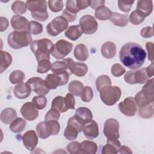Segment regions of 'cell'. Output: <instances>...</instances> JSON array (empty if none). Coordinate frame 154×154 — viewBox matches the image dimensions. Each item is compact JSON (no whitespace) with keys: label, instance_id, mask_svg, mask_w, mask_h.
<instances>
[{"label":"cell","instance_id":"37","mask_svg":"<svg viewBox=\"0 0 154 154\" xmlns=\"http://www.w3.org/2000/svg\"><path fill=\"white\" fill-rule=\"evenodd\" d=\"M138 113L141 117L144 119H149L152 117L153 115V103L149 104L144 106L139 107Z\"/></svg>","mask_w":154,"mask_h":154},{"label":"cell","instance_id":"19","mask_svg":"<svg viewBox=\"0 0 154 154\" xmlns=\"http://www.w3.org/2000/svg\"><path fill=\"white\" fill-rule=\"evenodd\" d=\"M153 10V2L149 0H140L137 1L136 11L144 17L150 14Z\"/></svg>","mask_w":154,"mask_h":154},{"label":"cell","instance_id":"14","mask_svg":"<svg viewBox=\"0 0 154 154\" xmlns=\"http://www.w3.org/2000/svg\"><path fill=\"white\" fill-rule=\"evenodd\" d=\"M118 106L120 112L126 116H134L137 110L134 98L132 97H126L120 102Z\"/></svg>","mask_w":154,"mask_h":154},{"label":"cell","instance_id":"53","mask_svg":"<svg viewBox=\"0 0 154 154\" xmlns=\"http://www.w3.org/2000/svg\"><path fill=\"white\" fill-rule=\"evenodd\" d=\"M134 1H118V6L119 8L121 10V11L128 13L130 11Z\"/></svg>","mask_w":154,"mask_h":154},{"label":"cell","instance_id":"32","mask_svg":"<svg viewBox=\"0 0 154 154\" xmlns=\"http://www.w3.org/2000/svg\"><path fill=\"white\" fill-rule=\"evenodd\" d=\"M51 108L62 113L65 112L68 110L65 104L64 97L61 96H57L52 100L51 103Z\"/></svg>","mask_w":154,"mask_h":154},{"label":"cell","instance_id":"42","mask_svg":"<svg viewBox=\"0 0 154 154\" xmlns=\"http://www.w3.org/2000/svg\"><path fill=\"white\" fill-rule=\"evenodd\" d=\"M51 63L49 60H43L38 61L37 72L39 73H45L51 68Z\"/></svg>","mask_w":154,"mask_h":154},{"label":"cell","instance_id":"41","mask_svg":"<svg viewBox=\"0 0 154 154\" xmlns=\"http://www.w3.org/2000/svg\"><path fill=\"white\" fill-rule=\"evenodd\" d=\"M32 102L38 109H43L46 106L47 99L44 95L36 96L32 98Z\"/></svg>","mask_w":154,"mask_h":154},{"label":"cell","instance_id":"18","mask_svg":"<svg viewBox=\"0 0 154 154\" xmlns=\"http://www.w3.org/2000/svg\"><path fill=\"white\" fill-rule=\"evenodd\" d=\"M11 25L12 28L17 31H28V20L22 16L14 15L12 17L10 20Z\"/></svg>","mask_w":154,"mask_h":154},{"label":"cell","instance_id":"15","mask_svg":"<svg viewBox=\"0 0 154 154\" xmlns=\"http://www.w3.org/2000/svg\"><path fill=\"white\" fill-rule=\"evenodd\" d=\"M20 112L24 119L28 121H32L36 119L38 116V109L32 102L24 103L20 108Z\"/></svg>","mask_w":154,"mask_h":154},{"label":"cell","instance_id":"64","mask_svg":"<svg viewBox=\"0 0 154 154\" xmlns=\"http://www.w3.org/2000/svg\"><path fill=\"white\" fill-rule=\"evenodd\" d=\"M119 152L120 153H132V150L129 147L125 146H120Z\"/></svg>","mask_w":154,"mask_h":154},{"label":"cell","instance_id":"47","mask_svg":"<svg viewBox=\"0 0 154 154\" xmlns=\"http://www.w3.org/2000/svg\"><path fill=\"white\" fill-rule=\"evenodd\" d=\"M88 72V66L83 63H76L74 75L77 76H84Z\"/></svg>","mask_w":154,"mask_h":154},{"label":"cell","instance_id":"26","mask_svg":"<svg viewBox=\"0 0 154 154\" xmlns=\"http://www.w3.org/2000/svg\"><path fill=\"white\" fill-rule=\"evenodd\" d=\"M109 20L114 25L120 27H124L128 23V16L125 14H122L117 12H112Z\"/></svg>","mask_w":154,"mask_h":154},{"label":"cell","instance_id":"7","mask_svg":"<svg viewBox=\"0 0 154 154\" xmlns=\"http://www.w3.org/2000/svg\"><path fill=\"white\" fill-rule=\"evenodd\" d=\"M70 74L67 71H61L48 74L45 81L50 89H56L57 87L67 83Z\"/></svg>","mask_w":154,"mask_h":154},{"label":"cell","instance_id":"60","mask_svg":"<svg viewBox=\"0 0 154 154\" xmlns=\"http://www.w3.org/2000/svg\"><path fill=\"white\" fill-rule=\"evenodd\" d=\"M105 1L103 0H96V1H89V6L93 9H97L101 6H103Z\"/></svg>","mask_w":154,"mask_h":154},{"label":"cell","instance_id":"34","mask_svg":"<svg viewBox=\"0 0 154 154\" xmlns=\"http://www.w3.org/2000/svg\"><path fill=\"white\" fill-rule=\"evenodd\" d=\"M84 88L83 84L79 81H72L68 85V89L69 92L73 95L78 96H80L82 89Z\"/></svg>","mask_w":154,"mask_h":154},{"label":"cell","instance_id":"13","mask_svg":"<svg viewBox=\"0 0 154 154\" xmlns=\"http://www.w3.org/2000/svg\"><path fill=\"white\" fill-rule=\"evenodd\" d=\"M79 26L84 33L86 34H92L97 31L98 24L93 16L87 14L81 17L79 20Z\"/></svg>","mask_w":154,"mask_h":154},{"label":"cell","instance_id":"59","mask_svg":"<svg viewBox=\"0 0 154 154\" xmlns=\"http://www.w3.org/2000/svg\"><path fill=\"white\" fill-rule=\"evenodd\" d=\"M146 48L148 53V59L153 63V43L151 42H147L146 44Z\"/></svg>","mask_w":154,"mask_h":154},{"label":"cell","instance_id":"25","mask_svg":"<svg viewBox=\"0 0 154 154\" xmlns=\"http://www.w3.org/2000/svg\"><path fill=\"white\" fill-rule=\"evenodd\" d=\"M83 32L79 25H72L69 26L65 31V36L71 40H78L82 34Z\"/></svg>","mask_w":154,"mask_h":154},{"label":"cell","instance_id":"43","mask_svg":"<svg viewBox=\"0 0 154 154\" xmlns=\"http://www.w3.org/2000/svg\"><path fill=\"white\" fill-rule=\"evenodd\" d=\"M51 69L54 73L61 71H67L68 72L67 63L64 60L63 61H57L53 63L51 65Z\"/></svg>","mask_w":154,"mask_h":154},{"label":"cell","instance_id":"16","mask_svg":"<svg viewBox=\"0 0 154 154\" xmlns=\"http://www.w3.org/2000/svg\"><path fill=\"white\" fill-rule=\"evenodd\" d=\"M82 131L84 136L89 140H93L99 135L97 123L92 119L85 123Z\"/></svg>","mask_w":154,"mask_h":154},{"label":"cell","instance_id":"36","mask_svg":"<svg viewBox=\"0 0 154 154\" xmlns=\"http://www.w3.org/2000/svg\"><path fill=\"white\" fill-rule=\"evenodd\" d=\"M27 5L26 4L21 1H14L11 5V10L15 14H22L26 11Z\"/></svg>","mask_w":154,"mask_h":154},{"label":"cell","instance_id":"28","mask_svg":"<svg viewBox=\"0 0 154 154\" xmlns=\"http://www.w3.org/2000/svg\"><path fill=\"white\" fill-rule=\"evenodd\" d=\"M75 116L84 124L93 119V114L90 109L85 107H79L75 111Z\"/></svg>","mask_w":154,"mask_h":154},{"label":"cell","instance_id":"40","mask_svg":"<svg viewBox=\"0 0 154 154\" xmlns=\"http://www.w3.org/2000/svg\"><path fill=\"white\" fill-rule=\"evenodd\" d=\"M78 131L73 126L67 125L64 131V135L68 140H75L78 135Z\"/></svg>","mask_w":154,"mask_h":154},{"label":"cell","instance_id":"50","mask_svg":"<svg viewBox=\"0 0 154 154\" xmlns=\"http://www.w3.org/2000/svg\"><path fill=\"white\" fill-rule=\"evenodd\" d=\"M111 73L116 77H119L125 73V69L120 64L116 63L111 67Z\"/></svg>","mask_w":154,"mask_h":154},{"label":"cell","instance_id":"4","mask_svg":"<svg viewBox=\"0 0 154 154\" xmlns=\"http://www.w3.org/2000/svg\"><path fill=\"white\" fill-rule=\"evenodd\" d=\"M7 42L11 48L19 49L31 44L32 37L28 31H14L8 35Z\"/></svg>","mask_w":154,"mask_h":154},{"label":"cell","instance_id":"20","mask_svg":"<svg viewBox=\"0 0 154 154\" xmlns=\"http://www.w3.org/2000/svg\"><path fill=\"white\" fill-rule=\"evenodd\" d=\"M31 92V88L26 82L19 83L16 85L13 89V93L14 96L20 99L27 98L30 95Z\"/></svg>","mask_w":154,"mask_h":154},{"label":"cell","instance_id":"33","mask_svg":"<svg viewBox=\"0 0 154 154\" xmlns=\"http://www.w3.org/2000/svg\"><path fill=\"white\" fill-rule=\"evenodd\" d=\"M112 14V11L105 6H101L97 8L94 12L95 17L100 20L109 19Z\"/></svg>","mask_w":154,"mask_h":154},{"label":"cell","instance_id":"61","mask_svg":"<svg viewBox=\"0 0 154 154\" xmlns=\"http://www.w3.org/2000/svg\"><path fill=\"white\" fill-rule=\"evenodd\" d=\"M8 26V21L6 17H0V31L1 32L5 31Z\"/></svg>","mask_w":154,"mask_h":154},{"label":"cell","instance_id":"29","mask_svg":"<svg viewBox=\"0 0 154 154\" xmlns=\"http://www.w3.org/2000/svg\"><path fill=\"white\" fill-rule=\"evenodd\" d=\"M81 153L94 154L97 152V146L95 142L89 140L83 141L81 143Z\"/></svg>","mask_w":154,"mask_h":154},{"label":"cell","instance_id":"22","mask_svg":"<svg viewBox=\"0 0 154 154\" xmlns=\"http://www.w3.org/2000/svg\"><path fill=\"white\" fill-rule=\"evenodd\" d=\"M101 54L106 58H113L116 54V46L112 42L104 43L101 47Z\"/></svg>","mask_w":154,"mask_h":154},{"label":"cell","instance_id":"46","mask_svg":"<svg viewBox=\"0 0 154 154\" xmlns=\"http://www.w3.org/2000/svg\"><path fill=\"white\" fill-rule=\"evenodd\" d=\"M144 19L145 17H144L136 10L132 11L129 17L130 22L133 25H139L141 23L144 21Z\"/></svg>","mask_w":154,"mask_h":154},{"label":"cell","instance_id":"54","mask_svg":"<svg viewBox=\"0 0 154 154\" xmlns=\"http://www.w3.org/2000/svg\"><path fill=\"white\" fill-rule=\"evenodd\" d=\"M66 9L72 13L76 14L78 13L80 10H79L77 4H76V1L72 0V1H67L66 2Z\"/></svg>","mask_w":154,"mask_h":154},{"label":"cell","instance_id":"9","mask_svg":"<svg viewBox=\"0 0 154 154\" xmlns=\"http://www.w3.org/2000/svg\"><path fill=\"white\" fill-rule=\"evenodd\" d=\"M124 79L129 84H143L149 79V77L146 73V69L142 68L138 70L128 71L125 75Z\"/></svg>","mask_w":154,"mask_h":154},{"label":"cell","instance_id":"17","mask_svg":"<svg viewBox=\"0 0 154 154\" xmlns=\"http://www.w3.org/2000/svg\"><path fill=\"white\" fill-rule=\"evenodd\" d=\"M22 141L25 147L30 151H32L38 143L37 136L33 130L26 131L22 136Z\"/></svg>","mask_w":154,"mask_h":154},{"label":"cell","instance_id":"44","mask_svg":"<svg viewBox=\"0 0 154 154\" xmlns=\"http://www.w3.org/2000/svg\"><path fill=\"white\" fill-rule=\"evenodd\" d=\"M81 99L84 102H89L93 97V92L91 88L89 86L84 87L81 94Z\"/></svg>","mask_w":154,"mask_h":154},{"label":"cell","instance_id":"10","mask_svg":"<svg viewBox=\"0 0 154 154\" xmlns=\"http://www.w3.org/2000/svg\"><path fill=\"white\" fill-rule=\"evenodd\" d=\"M68 22L62 16L54 18L46 26L47 32L51 36H57L68 27Z\"/></svg>","mask_w":154,"mask_h":154},{"label":"cell","instance_id":"5","mask_svg":"<svg viewBox=\"0 0 154 154\" xmlns=\"http://www.w3.org/2000/svg\"><path fill=\"white\" fill-rule=\"evenodd\" d=\"M35 129L39 138L46 139L51 135H57L60 130V125L58 120L45 121L38 123Z\"/></svg>","mask_w":154,"mask_h":154},{"label":"cell","instance_id":"58","mask_svg":"<svg viewBox=\"0 0 154 154\" xmlns=\"http://www.w3.org/2000/svg\"><path fill=\"white\" fill-rule=\"evenodd\" d=\"M64 60L66 62L67 66L68 72L69 74H73L76 68V62H75L73 60L70 58H67L64 59Z\"/></svg>","mask_w":154,"mask_h":154},{"label":"cell","instance_id":"38","mask_svg":"<svg viewBox=\"0 0 154 154\" xmlns=\"http://www.w3.org/2000/svg\"><path fill=\"white\" fill-rule=\"evenodd\" d=\"M96 85L98 91L105 86L111 85V81L110 78L106 75H102L97 77L96 81Z\"/></svg>","mask_w":154,"mask_h":154},{"label":"cell","instance_id":"24","mask_svg":"<svg viewBox=\"0 0 154 154\" xmlns=\"http://www.w3.org/2000/svg\"><path fill=\"white\" fill-rule=\"evenodd\" d=\"M26 4L31 12L47 10L46 1H27Z\"/></svg>","mask_w":154,"mask_h":154},{"label":"cell","instance_id":"21","mask_svg":"<svg viewBox=\"0 0 154 154\" xmlns=\"http://www.w3.org/2000/svg\"><path fill=\"white\" fill-rule=\"evenodd\" d=\"M121 146L120 142L117 140H107V144L103 146L102 150V154L112 153L116 154L119 152Z\"/></svg>","mask_w":154,"mask_h":154},{"label":"cell","instance_id":"35","mask_svg":"<svg viewBox=\"0 0 154 154\" xmlns=\"http://www.w3.org/2000/svg\"><path fill=\"white\" fill-rule=\"evenodd\" d=\"M25 73L19 70H16L13 71L9 76V80L13 84H19L22 82L25 79Z\"/></svg>","mask_w":154,"mask_h":154},{"label":"cell","instance_id":"31","mask_svg":"<svg viewBox=\"0 0 154 154\" xmlns=\"http://www.w3.org/2000/svg\"><path fill=\"white\" fill-rule=\"evenodd\" d=\"M26 121L20 117L15 119L10 125V129L14 133H20L25 128Z\"/></svg>","mask_w":154,"mask_h":154},{"label":"cell","instance_id":"30","mask_svg":"<svg viewBox=\"0 0 154 154\" xmlns=\"http://www.w3.org/2000/svg\"><path fill=\"white\" fill-rule=\"evenodd\" d=\"M1 64H0V73H2L12 63V56L6 51H1Z\"/></svg>","mask_w":154,"mask_h":154},{"label":"cell","instance_id":"55","mask_svg":"<svg viewBox=\"0 0 154 154\" xmlns=\"http://www.w3.org/2000/svg\"><path fill=\"white\" fill-rule=\"evenodd\" d=\"M65 104L67 108L74 109L75 106V99L71 93H67L64 97Z\"/></svg>","mask_w":154,"mask_h":154},{"label":"cell","instance_id":"56","mask_svg":"<svg viewBox=\"0 0 154 154\" xmlns=\"http://www.w3.org/2000/svg\"><path fill=\"white\" fill-rule=\"evenodd\" d=\"M141 35L144 38H149L153 35V29L151 26H146L143 28L140 31Z\"/></svg>","mask_w":154,"mask_h":154},{"label":"cell","instance_id":"12","mask_svg":"<svg viewBox=\"0 0 154 154\" xmlns=\"http://www.w3.org/2000/svg\"><path fill=\"white\" fill-rule=\"evenodd\" d=\"M26 84L30 87L31 91L39 95L47 94L50 90L45 81L39 77H33L29 79L26 81Z\"/></svg>","mask_w":154,"mask_h":154},{"label":"cell","instance_id":"3","mask_svg":"<svg viewBox=\"0 0 154 154\" xmlns=\"http://www.w3.org/2000/svg\"><path fill=\"white\" fill-rule=\"evenodd\" d=\"M134 100L139 107L153 103L154 100L153 78L149 79L146 82L141 90L135 95Z\"/></svg>","mask_w":154,"mask_h":154},{"label":"cell","instance_id":"27","mask_svg":"<svg viewBox=\"0 0 154 154\" xmlns=\"http://www.w3.org/2000/svg\"><path fill=\"white\" fill-rule=\"evenodd\" d=\"M74 56L79 61H86L88 58V52L87 46L82 43L76 45L74 49Z\"/></svg>","mask_w":154,"mask_h":154},{"label":"cell","instance_id":"48","mask_svg":"<svg viewBox=\"0 0 154 154\" xmlns=\"http://www.w3.org/2000/svg\"><path fill=\"white\" fill-rule=\"evenodd\" d=\"M67 149L69 153L71 154L81 153V143L78 141H72L67 145Z\"/></svg>","mask_w":154,"mask_h":154},{"label":"cell","instance_id":"2","mask_svg":"<svg viewBox=\"0 0 154 154\" xmlns=\"http://www.w3.org/2000/svg\"><path fill=\"white\" fill-rule=\"evenodd\" d=\"M52 46V42L48 38H44L32 41L30 48L37 61H39L43 60H49Z\"/></svg>","mask_w":154,"mask_h":154},{"label":"cell","instance_id":"57","mask_svg":"<svg viewBox=\"0 0 154 154\" xmlns=\"http://www.w3.org/2000/svg\"><path fill=\"white\" fill-rule=\"evenodd\" d=\"M62 16L68 22H73L76 18V14L75 13H72L66 9L64 10L62 13Z\"/></svg>","mask_w":154,"mask_h":154},{"label":"cell","instance_id":"52","mask_svg":"<svg viewBox=\"0 0 154 154\" xmlns=\"http://www.w3.org/2000/svg\"><path fill=\"white\" fill-rule=\"evenodd\" d=\"M31 16L34 19L43 22L45 21L49 17L47 10L31 12Z\"/></svg>","mask_w":154,"mask_h":154},{"label":"cell","instance_id":"23","mask_svg":"<svg viewBox=\"0 0 154 154\" xmlns=\"http://www.w3.org/2000/svg\"><path fill=\"white\" fill-rule=\"evenodd\" d=\"M17 117L16 110L12 108H6L1 113V120L5 124H10Z\"/></svg>","mask_w":154,"mask_h":154},{"label":"cell","instance_id":"45","mask_svg":"<svg viewBox=\"0 0 154 154\" xmlns=\"http://www.w3.org/2000/svg\"><path fill=\"white\" fill-rule=\"evenodd\" d=\"M67 125L73 126L79 132H81L83 130L84 123L78 118H77L75 116H74L69 118L67 122Z\"/></svg>","mask_w":154,"mask_h":154},{"label":"cell","instance_id":"11","mask_svg":"<svg viewBox=\"0 0 154 154\" xmlns=\"http://www.w3.org/2000/svg\"><path fill=\"white\" fill-rule=\"evenodd\" d=\"M103 134L107 140H117L120 137L119 123L115 119H108L104 123Z\"/></svg>","mask_w":154,"mask_h":154},{"label":"cell","instance_id":"63","mask_svg":"<svg viewBox=\"0 0 154 154\" xmlns=\"http://www.w3.org/2000/svg\"><path fill=\"white\" fill-rule=\"evenodd\" d=\"M153 63H152V64L150 65H149V66H147L145 69H146V73L147 75V76L150 78V77H152L154 75V72H153Z\"/></svg>","mask_w":154,"mask_h":154},{"label":"cell","instance_id":"49","mask_svg":"<svg viewBox=\"0 0 154 154\" xmlns=\"http://www.w3.org/2000/svg\"><path fill=\"white\" fill-rule=\"evenodd\" d=\"M48 5L52 11L57 13L63 10V2L62 1H49Z\"/></svg>","mask_w":154,"mask_h":154},{"label":"cell","instance_id":"62","mask_svg":"<svg viewBox=\"0 0 154 154\" xmlns=\"http://www.w3.org/2000/svg\"><path fill=\"white\" fill-rule=\"evenodd\" d=\"M76 4L79 10H84L89 6V1L83 0H76Z\"/></svg>","mask_w":154,"mask_h":154},{"label":"cell","instance_id":"39","mask_svg":"<svg viewBox=\"0 0 154 154\" xmlns=\"http://www.w3.org/2000/svg\"><path fill=\"white\" fill-rule=\"evenodd\" d=\"M28 31L30 34L33 35H38L42 32L43 26L40 23L37 21L31 20L29 22Z\"/></svg>","mask_w":154,"mask_h":154},{"label":"cell","instance_id":"1","mask_svg":"<svg viewBox=\"0 0 154 154\" xmlns=\"http://www.w3.org/2000/svg\"><path fill=\"white\" fill-rule=\"evenodd\" d=\"M146 53L143 48L135 43H127L124 45L119 52L121 63L132 70L141 67L145 61Z\"/></svg>","mask_w":154,"mask_h":154},{"label":"cell","instance_id":"8","mask_svg":"<svg viewBox=\"0 0 154 154\" xmlns=\"http://www.w3.org/2000/svg\"><path fill=\"white\" fill-rule=\"evenodd\" d=\"M72 48V43L61 39L53 45L51 54L56 59H63L71 52Z\"/></svg>","mask_w":154,"mask_h":154},{"label":"cell","instance_id":"51","mask_svg":"<svg viewBox=\"0 0 154 154\" xmlns=\"http://www.w3.org/2000/svg\"><path fill=\"white\" fill-rule=\"evenodd\" d=\"M60 112L57 110L51 108L47 112L45 115V121H50V120H58L60 119Z\"/></svg>","mask_w":154,"mask_h":154},{"label":"cell","instance_id":"6","mask_svg":"<svg viewBox=\"0 0 154 154\" xmlns=\"http://www.w3.org/2000/svg\"><path fill=\"white\" fill-rule=\"evenodd\" d=\"M99 94L102 101L105 105L112 106L119 100L122 92L120 88L117 86L108 85L100 89Z\"/></svg>","mask_w":154,"mask_h":154}]
</instances>
